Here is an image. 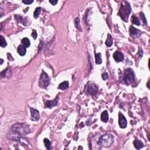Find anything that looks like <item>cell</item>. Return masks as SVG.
<instances>
[{
	"mask_svg": "<svg viewBox=\"0 0 150 150\" xmlns=\"http://www.w3.org/2000/svg\"><path fill=\"white\" fill-rule=\"evenodd\" d=\"M98 90V87L94 84L90 83L88 85L87 88V92L90 95H94L97 93Z\"/></svg>",
	"mask_w": 150,
	"mask_h": 150,
	"instance_id": "52a82bcc",
	"label": "cell"
},
{
	"mask_svg": "<svg viewBox=\"0 0 150 150\" xmlns=\"http://www.w3.org/2000/svg\"><path fill=\"white\" fill-rule=\"evenodd\" d=\"M118 123H119L120 127L121 128H126L127 126V120H126V117L124 116L123 114L121 113H120L119 115H118Z\"/></svg>",
	"mask_w": 150,
	"mask_h": 150,
	"instance_id": "8992f818",
	"label": "cell"
},
{
	"mask_svg": "<svg viewBox=\"0 0 150 150\" xmlns=\"http://www.w3.org/2000/svg\"><path fill=\"white\" fill-rule=\"evenodd\" d=\"M108 120H109V114H108L107 111H103L101 115V120L104 123H106L107 122Z\"/></svg>",
	"mask_w": 150,
	"mask_h": 150,
	"instance_id": "9a60e30c",
	"label": "cell"
},
{
	"mask_svg": "<svg viewBox=\"0 0 150 150\" xmlns=\"http://www.w3.org/2000/svg\"><path fill=\"white\" fill-rule=\"evenodd\" d=\"M96 63L97 64H100L102 63V54L100 53H97L96 55Z\"/></svg>",
	"mask_w": 150,
	"mask_h": 150,
	"instance_id": "d6986e66",
	"label": "cell"
},
{
	"mask_svg": "<svg viewBox=\"0 0 150 150\" xmlns=\"http://www.w3.org/2000/svg\"><path fill=\"white\" fill-rule=\"evenodd\" d=\"M50 82V79L49 76L47 73H46L44 71L42 72L40 75V79L39 81V85L40 87L45 88L48 86Z\"/></svg>",
	"mask_w": 150,
	"mask_h": 150,
	"instance_id": "5b68a950",
	"label": "cell"
},
{
	"mask_svg": "<svg viewBox=\"0 0 150 150\" xmlns=\"http://www.w3.org/2000/svg\"><path fill=\"white\" fill-rule=\"evenodd\" d=\"M141 31H139L137 29L133 27H130V36H132L133 38H136L138 37V36H139V35L141 34Z\"/></svg>",
	"mask_w": 150,
	"mask_h": 150,
	"instance_id": "30bf717a",
	"label": "cell"
},
{
	"mask_svg": "<svg viewBox=\"0 0 150 150\" xmlns=\"http://www.w3.org/2000/svg\"><path fill=\"white\" fill-rule=\"evenodd\" d=\"M124 3L125 4H124L123 3L121 4L120 10L118 14H119L121 18L123 19V20L127 22L128 21V16L130 15V12L131 11V8L130 5L127 3V2L124 1Z\"/></svg>",
	"mask_w": 150,
	"mask_h": 150,
	"instance_id": "7a4b0ae2",
	"label": "cell"
},
{
	"mask_svg": "<svg viewBox=\"0 0 150 150\" xmlns=\"http://www.w3.org/2000/svg\"><path fill=\"white\" fill-rule=\"evenodd\" d=\"M43 142H44V144L45 145L46 147L47 148L48 150L51 149V141L48 138H45L43 139Z\"/></svg>",
	"mask_w": 150,
	"mask_h": 150,
	"instance_id": "603a6c76",
	"label": "cell"
},
{
	"mask_svg": "<svg viewBox=\"0 0 150 150\" xmlns=\"http://www.w3.org/2000/svg\"><path fill=\"white\" fill-rule=\"evenodd\" d=\"M11 130L23 136L29 133L30 127L29 126L25 123H17L12 126Z\"/></svg>",
	"mask_w": 150,
	"mask_h": 150,
	"instance_id": "6da1fadb",
	"label": "cell"
},
{
	"mask_svg": "<svg viewBox=\"0 0 150 150\" xmlns=\"http://www.w3.org/2000/svg\"><path fill=\"white\" fill-rule=\"evenodd\" d=\"M113 58H114L115 61L117 62H122L123 60L124 55L121 52L117 51L113 54Z\"/></svg>",
	"mask_w": 150,
	"mask_h": 150,
	"instance_id": "8fae6325",
	"label": "cell"
},
{
	"mask_svg": "<svg viewBox=\"0 0 150 150\" xmlns=\"http://www.w3.org/2000/svg\"><path fill=\"white\" fill-rule=\"evenodd\" d=\"M34 2V1L33 0H23V1H22V2L24 4H32V2Z\"/></svg>",
	"mask_w": 150,
	"mask_h": 150,
	"instance_id": "484cf974",
	"label": "cell"
},
{
	"mask_svg": "<svg viewBox=\"0 0 150 150\" xmlns=\"http://www.w3.org/2000/svg\"><path fill=\"white\" fill-rule=\"evenodd\" d=\"M59 100V97L57 96L55 100H48L45 103V106L48 108L51 109V108L55 107L57 105L58 102Z\"/></svg>",
	"mask_w": 150,
	"mask_h": 150,
	"instance_id": "9c48e42d",
	"label": "cell"
},
{
	"mask_svg": "<svg viewBox=\"0 0 150 150\" xmlns=\"http://www.w3.org/2000/svg\"><path fill=\"white\" fill-rule=\"evenodd\" d=\"M114 142V137L110 134H106L102 135L98 141V144L104 147H109Z\"/></svg>",
	"mask_w": 150,
	"mask_h": 150,
	"instance_id": "3957f363",
	"label": "cell"
},
{
	"mask_svg": "<svg viewBox=\"0 0 150 150\" xmlns=\"http://www.w3.org/2000/svg\"><path fill=\"white\" fill-rule=\"evenodd\" d=\"M0 45H1V47H2V48H5L7 45V43H6V39H5V38L2 35H1V43H0Z\"/></svg>",
	"mask_w": 150,
	"mask_h": 150,
	"instance_id": "7402d4cb",
	"label": "cell"
},
{
	"mask_svg": "<svg viewBox=\"0 0 150 150\" xmlns=\"http://www.w3.org/2000/svg\"><path fill=\"white\" fill-rule=\"evenodd\" d=\"M113 43V39L111 35L110 34H107V38L106 41V45L108 47H111Z\"/></svg>",
	"mask_w": 150,
	"mask_h": 150,
	"instance_id": "5bb4252c",
	"label": "cell"
},
{
	"mask_svg": "<svg viewBox=\"0 0 150 150\" xmlns=\"http://www.w3.org/2000/svg\"><path fill=\"white\" fill-rule=\"evenodd\" d=\"M40 11H41V8L40 7H38L36 8V10H35V12L34 13V16L35 17V18H37L39 17V14H40Z\"/></svg>",
	"mask_w": 150,
	"mask_h": 150,
	"instance_id": "cb8c5ba5",
	"label": "cell"
},
{
	"mask_svg": "<svg viewBox=\"0 0 150 150\" xmlns=\"http://www.w3.org/2000/svg\"><path fill=\"white\" fill-rule=\"evenodd\" d=\"M131 21H132V23L134 25H138V26L140 25V22H139V19H138L137 17H136L135 16L132 17Z\"/></svg>",
	"mask_w": 150,
	"mask_h": 150,
	"instance_id": "ffe728a7",
	"label": "cell"
},
{
	"mask_svg": "<svg viewBox=\"0 0 150 150\" xmlns=\"http://www.w3.org/2000/svg\"><path fill=\"white\" fill-rule=\"evenodd\" d=\"M75 25H76V28L79 30V31H81V25H80V19L79 18H76L75 19Z\"/></svg>",
	"mask_w": 150,
	"mask_h": 150,
	"instance_id": "44dd1931",
	"label": "cell"
},
{
	"mask_svg": "<svg viewBox=\"0 0 150 150\" xmlns=\"http://www.w3.org/2000/svg\"><path fill=\"white\" fill-rule=\"evenodd\" d=\"M69 83L68 81H64L63 82L61 83L59 86V89H61V90H65V89H68L69 87Z\"/></svg>",
	"mask_w": 150,
	"mask_h": 150,
	"instance_id": "e0dca14e",
	"label": "cell"
},
{
	"mask_svg": "<svg viewBox=\"0 0 150 150\" xmlns=\"http://www.w3.org/2000/svg\"><path fill=\"white\" fill-rule=\"evenodd\" d=\"M31 120L33 121H38L40 118L39 111L37 110L34 109H31Z\"/></svg>",
	"mask_w": 150,
	"mask_h": 150,
	"instance_id": "ba28073f",
	"label": "cell"
},
{
	"mask_svg": "<svg viewBox=\"0 0 150 150\" xmlns=\"http://www.w3.org/2000/svg\"><path fill=\"white\" fill-rule=\"evenodd\" d=\"M108 77H109V75H108L107 73H106V72L102 75V78L104 81H106L108 79Z\"/></svg>",
	"mask_w": 150,
	"mask_h": 150,
	"instance_id": "4316f807",
	"label": "cell"
},
{
	"mask_svg": "<svg viewBox=\"0 0 150 150\" xmlns=\"http://www.w3.org/2000/svg\"><path fill=\"white\" fill-rule=\"evenodd\" d=\"M141 14V17L142 18V20L143 21V22H144V23H145V24L147 25V20H146V18H145V17L144 14H143V12L140 13Z\"/></svg>",
	"mask_w": 150,
	"mask_h": 150,
	"instance_id": "d4e9b609",
	"label": "cell"
},
{
	"mask_svg": "<svg viewBox=\"0 0 150 150\" xmlns=\"http://www.w3.org/2000/svg\"><path fill=\"white\" fill-rule=\"evenodd\" d=\"M22 43L25 48H29L31 45L29 39L27 38H24L22 39Z\"/></svg>",
	"mask_w": 150,
	"mask_h": 150,
	"instance_id": "ac0fdd59",
	"label": "cell"
},
{
	"mask_svg": "<svg viewBox=\"0 0 150 150\" xmlns=\"http://www.w3.org/2000/svg\"><path fill=\"white\" fill-rule=\"evenodd\" d=\"M3 62H4V60H3V59H1V64H2V63H3Z\"/></svg>",
	"mask_w": 150,
	"mask_h": 150,
	"instance_id": "f546056e",
	"label": "cell"
},
{
	"mask_svg": "<svg viewBox=\"0 0 150 150\" xmlns=\"http://www.w3.org/2000/svg\"><path fill=\"white\" fill-rule=\"evenodd\" d=\"M123 80L125 83L128 85L134 82V80H135V76H134L133 71L131 69H127L125 71Z\"/></svg>",
	"mask_w": 150,
	"mask_h": 150,
	"instance_id": "277c9868",
	"label": "cell"
},
{
	"mask_svg": "<svg viewBox=\"0 0 150 150\" xmlns=\"http://www.w3.org/2000/svg\"><path fill=\"white\" fill-rule=\"evenodd\" d=\"M17 51H18V53L21 55V56H24L26 54V52H27V50H26V48L23 45H19V46L18 47L17 49Z\"/></svg>",
	"mask_w": 150,
	"mask_h": 150,
	"instance_id": "7c38bea8",
	"label": "cell"
},
{
	"mask_svg": "<svg viewBox=\"0 0 150 150\" xmlns=\"http://www.w3.org/2000/svg\"><path fill=\"white\" fill-rule=\"evenodd\" d=\"M12 72L10 68H7L1 72V76L4 77H10L11 76Z\"/></svg>",
	"mask_w": 150,
	"mask_h": 150,
	"instance_id": "4fadbf2b",
	"label": "cell"
},
{
	"mask_svg": "<svg viewBox=\"0 0 150 150\" xmlns=\"http://www.w3.org/2000/svg\"><path fill=\"white\" fill-rule=\"evenodd\" d=\"M32 36H33V38H34V39H36V38H37V33H36V30H34V31H32Z\"/></svg>",
	"mask_w": 150,
	"mask_h": 150,
	"instance_id": "83f0119b",
	"label": "cell"
},
{
	"mask_svg": "<svg viewBox=\"0 0 150 150\" xmlns=\"http://www.w3.org/2000/svg\"><path fill=\"white\" fill-rule=\"evenodd\" d=\"M134 147H135L137 150H140L141 148H142L143 147H144V144H143V143H142L141 141L138 140V139H136V140L134 141Z\"/></svg>",
	"mask_w": 150,
	"mask_h": 150,
	"instance_id": "2e32d148",
	"label": "cell"
},
{
	"mask_svg": "<svg viewBox=\"0 0 150 150\" xmlns=\"http://www.w3.org/2000/svg\"><path fill=\"white\" fill-rule=\"evenodd\" d=\"M49 2L51 4L53 5V6H55V5L58 3V1L57 0H52V1H51V0H50Z\"/></svg>",
	"mask_w": 150,
	"mask_h": 150,
	"instance_id": "f1b7e54d",
	"label": "cell"
}]
</instances>
